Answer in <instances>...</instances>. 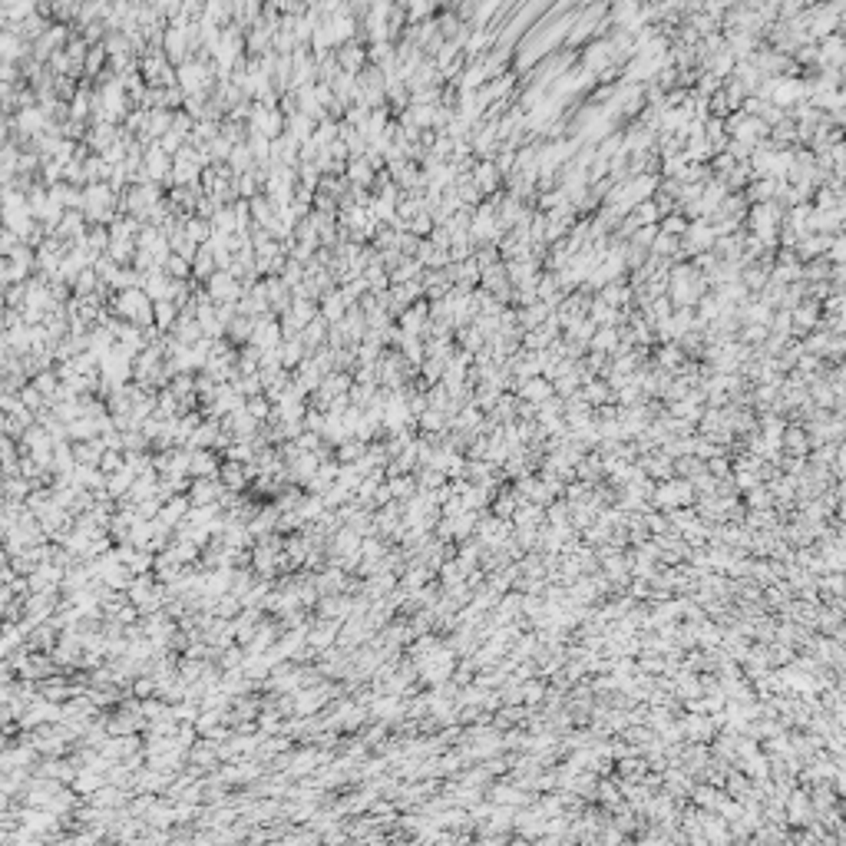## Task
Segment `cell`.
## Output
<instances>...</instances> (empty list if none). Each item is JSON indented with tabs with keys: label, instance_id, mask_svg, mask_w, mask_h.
Masks as SVG:
<instances>
[{
	"label": "cell",
	"instance_id": "cell-18",
	"mask_svg": "<svg viewBox=\"0 0 846 846\" xmlns=\"http://www.w3.org/2000/svg\"><path fill=\"white\" fill-rule=\"evenodd\" d=\"M248 414H252V417H265L268 404H265V400H252V404H248Z\"/></svg>",
	"mask_w": 846,
	"mask_h": 846
},
{
	"label": "cell",
	"instance_id": "cell-12",
	"mask_svg": "<svg viewBox=\"0 0 846 846\" xmlns=\"http://www.w3.org/2000/svg\"><path fill=\"white\" fill-rule=\"evenodd\" d=\"M189 469L195 473V476H218V467H215V460L209 453H192Z\"/></svg>",
	"mask_w": 846,
	"mask_h": 846
},
{
	"label": "cell",
	"instance_id": "cell-13",
	"mask_svg": "<svg viewBox=\"0 0 846 846\" xmlns=\"http://www.w3.org/2000/svg\"><path fill=\"white\" fill-rule=\"evenodd\" d=\"M374 714L377 718H384V720H400L404 718V701H397V697H384V701H377L374 704Z\"/></svg>",
	"mask_w": 846,
	"mask_h": 846
},
{
	"label": "cell",
	"instance_id": "cell-14",
	"mask_svg": "<svg viewBox=\"0 0 846 846\" xmlns=\"http://www.w3.org/2000/svg\"><path fill=\"white\" fill-rule=\"evenodd\" d=\"M747 506L750 509H771L773 506V496H771V490H764V483H757L754 490H747Z\"/></svg>",
	"mask_w": 846,
	"mask_h": 846
},
{
	"label": "cell",
	"instance_id": "cell-16",
	"mask_svg": "<svg viewBox=\"0 0 846 846\" xmlns=\"http://www.w3.org/2000/svg\"><path fill=\"white\" fill-rule=\"evenodd\" d=\"M222 476H225L228 486H239V490L245 486V469H241V467H225V469H222Z\"/></svg>",
	"mask_w": 846,
	"mask_h": 846
},
{
	"label": "cell",
	"instance_id": "cell-17",
	"mask_svg": "<svg viewBox=\"0 0 846 846\" xmlns=\"http://www.w3.org/2000/svg\"><path fill=\"white\" fill-rule=\"evenodd\" d=\"M156 317H159V324L165 328V324L172 321V308H169V304H159V308H156Z\"/></svg>",
	"mask_w": 846,
	"mask_h": 846
},
{
	"label": "cell",
	"instance_id": "cell-5",
	"mask_svg": "<svg viewBox=\"0 0 846 846\" xmlns=\"http://www.w3.org/2000/svg\"><path fill=\"white\" fill-rule=\"evenodd\" d=\"M579 393L585 397V404H589V407H602V404H612V400H615L612 387H608L605 380H595V377L582 380V391Z\"/></svg>",
	"mask_w": 846,
	"mask_h": 846
},
{
	"label": "cell",
	"instance_id": "cell-7",
	"mask_svg": "<svg viewBox=\"0 0 846 846\" xmlns=\"http://www.w3.org/2000/svg\"><path fill=\"white\" fill-rule=\"evenodd\" d=\"M516 506H519V493L516 490H496L493 493V516H499V519H513V513H516Z\"/></svg>",
	"mask_w": 846,
	"mask_h": 846
},
{
	"label": "cell",
	"instance_id": "cell-8",
	"mask_svg": "<svg viewBox=\"0 0 846 846\" xmlns=\"http://www.w3.org/2000/svg\"><path fill=\"white\" fill-rule=\"evenodd\" d=\"M595 796H598V803L612 813V807H619L621 803V790H619V783H612V780H598L595 783Z\"/></svg>",
	"mask_w": 846,
	"mask_h": 846
},
{
	"label": "cell",
	"instance_id": "cell-2",
	"mask_svg": "<svg viewBox=\"0 0 846 846\" xmlns=\"http://www.w3.org/2000/svg\"><path fill=\"white\" fill-rule=\"evenodd\" d=\"M490 800H493L496 807H526V803H532L536 800V794L532 790H526V787H519V783H496L493 790H490Z\"/></svg>",
	"mask_w": 846,
	"mask_h": 846
},
{
	"label": "cell",
	"instance_id": "cell-9",
	"mask_svg": "<svg viewBox=\"0 0 846 846\" xmlns=\"http://www.w3.org/2000/svg\"><path fill=\"white\" fill-rule=\"evenodd\" d=\"M417 427L423 430V433H446V414H440V410L427 407V410L417 417Z\"/></svg>",
	"mask_w": 846,
	"mask_h": 846
},
{
	"label": "cell",
	"instance_id": "cell-11",
	"mask_svg": "<svg viewBox=\"0 0 846 846\" xmlns=\"http://www.w3.org/2000/svg\"><path fill=\"white\" fill-rule=\"evenodd\" d=\"M519 688H522V704H539V701H545V681L543 678H526V681H519Z\"/></svg>",
	"mask_w": 846,
	"mask_h": 846
},
{
	"label": "cell",
	"instance_id": "cell-6",
	"mask_svg": "<svg viewBox=\"0 0 846 846\" xmlns=\"http://www.w3.org/2000/svg\"><path fill=\"white\" fill-rule=\"evenodd\" d=\"M724 787H714V783H697V787H691V800H695V807L701 810H718L720 800H724Z\"/></svg>",
	"mask_w": 846,
	"mask_h": 846
},
{
	"label": "cell",
	"instance_id": "cell-15",
	"mask_svg": "<svg viewBox=\"0 0 846 846\" xmlns=\"http://www.w3.org/2000/svg\"><path fill=\"white\" fill-rule=\"evenodd\" d=\"M361 456H364V443H357V440H354V443H341V460H344V463H357Z\"/></svg>",
	"mask_w": 846,
	"mask_h": 846
},
{
	"label": "cell",
	"instance_id": "cell-3",
	"mask_svg": "<svg viewBox=\"0 0 846 846\" xmlns=\"http://www.w3.org/2000/svg\"><path fill=\"white\" fill-rule=\"evenodd\" d=\"M780 446L787 450L790 456H807L810 450H813V443H810L807 430L800 427V423H787L780 433Z\"/></svg>",
	"mask_w": 846,
	"mask_h": 846
},
{
	"label": "cell",
	"instance_id": "cell-10",
	"mask_svg": "<svg viewBox=\"0 0 846 846\" xmlns=\"http://www.w3.org/2000/svg\"><path fill=\"white\" fill-rule=\"evenodd\" d=\"M387 490H391L393 499H410V496L417 493V480H410V476H404V473H393L391 483H387Z\"/></svg>",
	"mask_w": 846,
	"mask_h": 846
},
{
	"label": "cell",
	"instance_id": "cell-4",
	"mask_svg": "<svg viewBox=\"0 0 846 846\" xmlns=\"http://www.w3.org/2000/svg\"><path fill=\"white\" fill-rule=\"evenodd\" d=\"M516 391H519V397H522V400H529V404H543V400H549V397L556 393V391H552V380L543 377V374H536V377H526V380H522V384L516 387Z\"/></svg>",
	"mask_w": 846,
	"mask_h": 846
},
{
	"label": "cell",
	"instance_id": "cell-1",
	"mask_svg": "<svg viewBox=\"0 0 846 846\" xmlns=\"http://www.w3.org/2000/svg\"><path fill=\"white\" fill-rule=\"evenodd\" d=\"M695 499H697L695 486H691L688 480H674V476H671V480H661L655 490H651V503H655L658 509H665V513H668V509H678V506H691Z\"/></svg>",
	"mask_w": 846,
	"mask_h": 846
}]
</instances>
